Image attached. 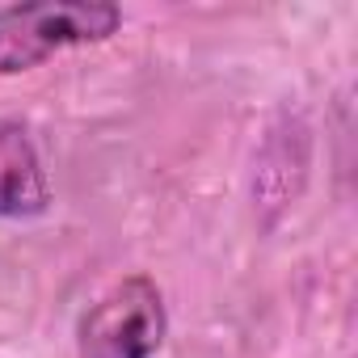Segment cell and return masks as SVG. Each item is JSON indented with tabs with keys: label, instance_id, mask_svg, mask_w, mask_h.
I'll use <instances>...</instances> for the list:
<instances>
[{
	"label": "cell",
	"instance_id": "6da1fadb",
	"mask_svg": "<svg viewBox=\"0 0 358 358\" xmlns=\"http://www.w3.org/2000/svg\"><path fill=\"white\" fill-rule=\"evenodd\" d=\"M122 9L110 0H30L0 9V76L38 68L64 47L106 43L118 34Z\"/></svg>",
	"mask_w": 358,
	"mask_h": 358
},
{
	"label": "cell",
	"instance_id": "7a4b0ae2",
	"mask_svg": "<svg viewBox=\"0 0 358 358\" xmlns=\"http://www.w3.org/2000/svg\"><path fill=\"white\" fill-rule=\"evenodd\" d=\"M169 333L164 295L148 274L118 278L106 295H97L76 324L80 358H156Z\"/></svg>",
	"mask_w": 358,
	"mask_h": 358
},
{
	"label": "cell",
	"instance_id": "3957f363",
	"mask_svg": "<svg viewBox=\"0 0 358 358\" xmlns=\"http://www.w3.org/2000/svg\"><path fill=\"white\" fill-rule=\"evenodd\" d=\"M51 207L43 156L22 122H0V220H34Z\"/></svg>",
	"mask_w": 358,
	"mask_h": 358
}]
</instances>
